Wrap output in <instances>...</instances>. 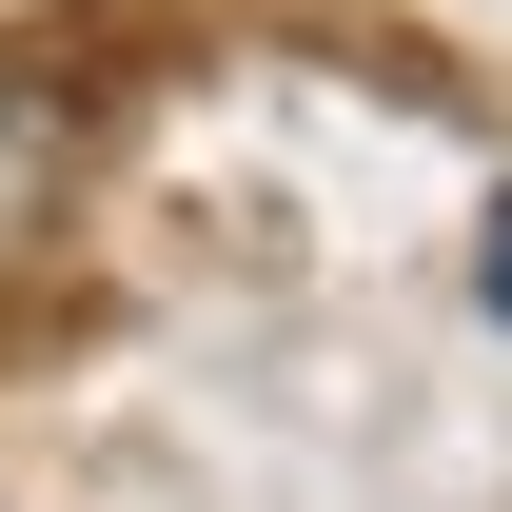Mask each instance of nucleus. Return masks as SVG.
I'll return each instance as SVG.
<instances>
[{
  "label": "nucleus",
  "mask_w": 512,
  "mask_h": 512,
  "mask_svg": "<svg viewBox=\"0 0 512 512\" xmlns=\"http://www.w3.org/2000/svg\"><path fill=\"white\" fill-rule=\"evenodd\" d=\"M79 197V99L60 79H0V256H40Z\"/></svg>",
  "instance_id": "obj_1"
},
{
  "label": "nucleus",
  "mask_w": 512,
  "mask_h": 512,
  "mask_svg": "<svg viewBox=\"0 0 512 512\" xmlns=\"http://www.w3.org/2000/svg\"><path fill=\"white\" fill-rule=\"evenodd\" d=\"M473 276H493V316H512V197H493V237H473Z\"/></svg>",
  "instance_id": "obj_2"
}]
</instances>
